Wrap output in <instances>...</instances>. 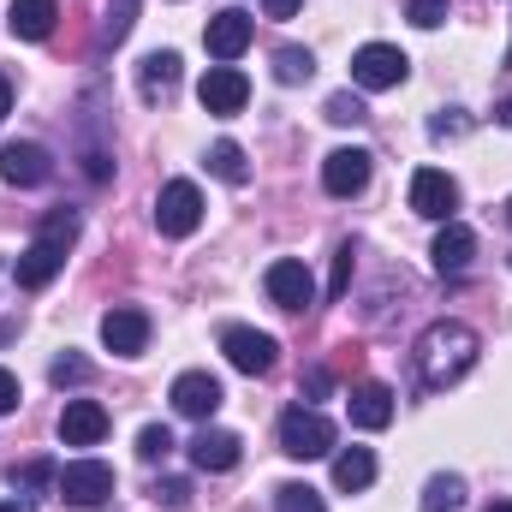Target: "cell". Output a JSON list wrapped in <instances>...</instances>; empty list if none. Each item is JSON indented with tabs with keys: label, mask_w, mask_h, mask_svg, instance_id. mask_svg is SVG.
<instances>
[{
	"label": "cell",
	"mask_w": 512,
	"mask_h": 512,
	"mask_svg": "<svg viewBox=\"0 0 512 512\" xmlns=\"http://www.w3.org/2000/svg\"><path fill=\"white\" fill-rule=\"evenodd\" d=\"M477 364V334L465 322H429L417 340V387L441 393Z\"/></svg>",
	"instance_id": "6da1fadb"
},
{
	"label": "cell",
	"mask_w": 512,
	"mask_h": 512,
	"mask_svg": "<svg viewBox=\"0 0 512 512\" xmlns=\"http://www.w3.org/2000/svg\"><path fill=\"white\" fill-rule=\"evenodd\" d=\"M280 453L286 459H322V453H334V423L322 411H310V405H292L280 417Z\"/></svg>",
	"instance_id": "7a4b0ae2"
},
{
	"label": "cell",
	"mask_w": 512,
	"mask_h": 512,
	"mask_svg": "<svg viewBox=\"0 0 512 512\" xmlns=\"http://www.w3.org/2000/svg\"><path fill=\"white\" fill-rule=\"evenodd\" d=\"M54 489H60V501L66 507H108L114 501V465H102V459H72L60 477H54Z\"/></svg>",
	"instance_id": "3957f363"
},
{
	"label": "cell",
	"mask_w": 512,
	"mask_h": 512,
	"mask_svg": "<svg viewBox=\"0 0 512 512\" xmlns=\"http://www.w3.org/2000/svg\"><path fill=\"white\" fill-rule=\"evenodd\" d=\"M155 227H161L167 239H191V233L203 227V191H197L191 179H167L161 197H155Z\"/></svg>",
	"instance_id": "277c9868"
},
{
	"label": "cell",
	"mask_w": 512,
	"mask_h": 512,
	"mask_svg": "<svg viewBox=\"0 0 512 512\" xmlns=\"http://www.w3.org/2000/svg\"><path fill=\"white\" fill-rule=\"evenodd\" d=\"M411 78V60L393 48V42H364L352 54V84L358 90H399Z\"/></svg>",
	"instance_id": "5b68a950"
},
{
	"label": "cell",
	"mask_w": 512,
	"mask_h": 512,
	"mask_svg": "<svg viewBox=\"0 0 512 512\" xmlns=\"http://www.w3.org/2000/svg\"><path fill=\"white\" fill-rule=\"evenodd\" d=\"M411 209H417L423 221H453V209H459V179L441 173V167H417V173H411Z\"/></svg>",
	"instance_id": "8992f818"
},
{
	"label": "cell",
	"mask_w": 512,
	"mask_h": 512,
	"mask_svg": "<svg viewBox=\"0 0 512 512\" xmlns=\"http://www.w3.org/2000/svg\"><path fill=\"white\" fill-rule=\"evenodd\" d=\"M221 352H227V364L239 370V376H268L274 370V334H256V328H221Z\"/></svg>",
	"instance_id": "52a82bcc"
},
{
	"label": "cell",
	"mask_w": 512,
	"mask_h": 512,
	"mask_svg": "<svg viewBox=\"0 0 512 512\" xmlns=\"http://www.w3.org/2000/svg\"><path fill=\"white\" fill-rule=\"evenodd\" d=\"M197 102H203L209 114L233 120V114L251 102V78H245L239 66H209V72H203V84H197Z\"/></svg>",
	"instance_id": "ba28073f"
},
{
	"label": "cell",
	"mask_w": 512,
	"mask_h": 512,
	"mask_svg": "<svg viewBox=\"0 0 512 512\" xmlns=\"http://www.w3.org/2000/svg\"><path fill=\"white\" fill-rule=\"evenodd\" d=\"M262 286H268V298H274L280 310H310V304H316V280H310V268H304L298 256H280V262H268Z\"/></svg>",
	"instance_id": "9c48e42d"
},
{
	"label": "cell",
	"mask_w": 512,
	"mask_h": 512,
	"mask_svg": "<svg viewBox=\"0 0 512 512\" xmlns=\"http://www.w3.org/2000/svg\"><path fill=\"white\" fill-rule=\"evenodd\" d=\"M251 36H256V18H251V12H239V6H227V12H215V18H209L203 48H209L221 66H233V60L251 48Z\"/></svg>",
	"instance_id": "30bf717a"
},
{
	"label": "cell",
	"mask_w": 512,
	"mask_h": 512,
	"mask_svg": "<svg viewBox=\"0 0 512 512\" xmlns=\"http://www.w3.org/2000/svg\"><path fill=\"white\" fill-rule=\"evenodd\" d=\"M0 179L12 191H30V185H48L54 179V161H48L42 143H6L0 149Z\"/></svg>",
	"instance_id": "8fae6325"
},
{
	"label": "cell",
	"mask_w": 512,
	"mask_h": 512,
	"mask_svg": "<svg viewBox=\"0 0 512 512\" xmlns=\"http://www.w3.org/2000/svg\"><path fill=\"white\" fill-rule=\"evenodd\" d=\"M221 399H227V393H221V382H215L209 370H185V376L173 382V411H179V417L209 423V417L221 411Z\"/></svg>",
	"instance_id": "7c38bea8"
},
{
	"label": "cell",
	"mask_w": 512,
	"mask_h": 512,
	"mask_svg": "<svg viewBox=\"0 0 512 512\" xmlns=\"http://www.w3.org/2000/svg\"><path fill=\"white\" fill-rule=\"evenodd\" d=\"M429 256H435V274H441V280H459V274L471 268V256H477V233H471L465 221H441Z\"/></svg>",
	"instance_id": "4fadbf2b"
},
{
	"label": "cell",
	"mask_w": 512,
	"mask_h": 512,
	"mask_svg": "<svg viewBox=\"0 0 512 512\" xmlns=\"http://www.w3.org/2000/svg\"><path fill=\"white\" fill-rule=\"evenodd\" d=\"M322 185H328V197H358L370 185V149H334L322 161Z\"/></svg>",
	"instance_id": "5bb4252c"
},
{
	"label": "cell",
	"mask_w": 512,
	"mask_h": 512,
	"mask_svg": "<svg viewBox=\"0 0 512 512\" xmlns=\"http://www.w3.org/2000/svg\"><path fill=\"white\" fill-rule=\"evenodd\" d=\"M102 346L114 352V358H137L143 346H149V316L143 310H108L102 316Z\"/></svg>",
	"instance_id": "9a60e30c"
},
{
	"label": "cell",
	"mask_w": 512,
	"mask_h": 512,
	"mask_svg": "<svg viewBox=\"0 0 512 512\" xmlns=\"http://www.w3.org/2000/svg\"><path fill=\"white\" fill-rule=\"evenodd\" d=\"M108 435V411L96 405V399H66V411H60V441L66 447H96Z\"/></svg>",
	"instance_id": "2e32d148"
},
{
	"label": "cell",
	"mask_w": 512,
	"mask_h": 512,
	"mask_svg": "<svg viewBox=\"0 0 512 512\" xmlns=\"http://www.w3.org/2000/svg\"><path fill=\"white\" fill-rule=\"evenodd\" d=\"M191 465H197V471H233V465H239V435L203 423L197 441H191Z\"/></svg>",
	"instance_id": "e0dca14e"
},
{
	"label": "cell",
	"mask_w": 512,
	"mask_h": 512,
	"mask_svg": "<svg viewBox=\"0 0 512 512\" xmlns=\"http://www.w3.org/2000/svg\"><path fill=\"white\" fill-rule=\"evenodd\" d=\"M346 411H352L358 429H387V423H393V387L387 382H358L352 399H346Z\"/></svg>",
	"instance_id": "ac0fdd59"
},
{
	"label": "cell",
	"mask_w": 512,
	"mask_h": 512,
	"mask_svg": "<svg viewBox=\"0 0 512 512\" xmlns=\"http://www.w3.org/2000/svg\"><path fill=\"white\" fill-rule=\"evenodd\" d=\"M60 268H66V251H54V245H42V239H36L30 251L18 256V268H12V280H18L24 292H42V286H48V280H54Z\"/></svg>",
	"instance_id": "d6986e66"
},
{
	"label": "cell",
	"mask_w": 512,
	"mask_h": 512,
	"mask_svg": "<svg viewBox=\"0 0 512 512\" xmlns=\"http://www.w3.org/2000/svg\"><path fill=\"white\" fill-rule=\"evenodd\" d=\"M173 84H179V54H173V48L143 54V66H137V90H143V102H161Z\"/></svg>",
	"instance_id": "ffe728a7"
},
{
	"label": "cell",
	"mask_w": 512,
	"mask_h": 512,
	"mask_svg": "<svg viewBox=\"0 0 512 512\" xmlns=\"http://www.w3.org/2000/svg\"><path fill=\"white\" fill-rule=\"evenodd\" d=\"M54 18H60V6H54V0H12V12H6L12 36H24V42L54 36Z\"/></svg>",
	"instance_id": "44dd1931"
},
{
	"label": "cell",
	"mask_w": 512,
	"mask_h": 512,
	"mask_svg": "<svg viewBox=\"0 0 512 512\" xmlns=\"http://www.w3.org/2000/svg\"><path fill=\"white\" fill-rule=\"evenodd\" d=\"M334 483H340L346 495L370 489V483H376V453H370V447H346V453H334Z\"/></svg>",
	"instance_id": "7402d4cb"
},
{
	"label": "cell",
	"mask_w": 512,
	"mask_h": 512,
	"mask_svg": "<svg viewBox=\"0 0 512 512\" xmlns=\"http://www.w3.org/2000/svg\"><path fill=\"white\" fill-rule=\"evenodd\" d=\"M459 507H465V477L441 471V477L423 483V512H459Z\"/></svg>",
	"instance_id": "603a6c76"
},
{
	"label": "cell",
	"mask_w": 512,
	"mask_h": 512,
	"mask_svg": "<svg viewBox=\"0 0 512 512\" xmlns=\"http://www.w3.org/2000/svg\"><path fill=\"white\" fill-rule=\"evenodd\" d=\"M209 173H215V179H227V185H245V179H251V167H245V149H239L233 137H221V143L209 149Z\"/></svg>",
	"instance_id": "cb8c5ba5"
},
{
	"label": "cell",
	"mask_w": 512,
	"mask_h": 512,
	"mask_svg": "<svg viewBox=\"0 0 512 512\" xmlns=\"http://www.w3.org/2000/svg\"><path fill=\"white\" fill-rule=\"evenodd\" d=\"M36 239L54 245V251H72V239H78V209H48L42 227H36Z\"/></svg>",
	"instance_id": "d4e9b609"
},
{
	"label": "cell",
	"mask_w": 512,
	"mask_h": 512,
	"mask_svg": "<svg viewBox=\"0 0 512 512\" xmlns=\"http://www.w3.org/2000/svg\"><path fill=\"white\" fill-rule=\"evenodd\" d=\"M316 72V54L310 48H274V78L280 84H304Z\"/></svg>",
	"instance_id": "484cf974"
},
{
	"label": "cell",
	"mask_w": 512,
	"mask_h": 512,
	"mask_svg": "<svg viewBox=\"0 0 512 512\" xmlns=\"http://www.w3.org/2000/svg\"><path fill=\"white\" fill-rule=\"evenodd\" d=\"M137 24V0H108V18H102V48H120Z\"/></svg>",
	"instance_id": "4316f807"
},
{
	"label": "cell",
	"mask_w": 512,
	"mask_h": 512,
	"mask_svg": "<svg viewBox=\"0 0 512 512\" xmlns=\"http://www.w3.org/2000/svg\"><path fill=\"white\" fill-rule=\"evenodd\" d=\"M274 512H328V507H322V495L310 483H280L274 489Z\"/></svg>",
	"instance_id": "83f0119b"
},
{
	"label": "cell",
	"mask_w": 512,
	"mask_h": 512,
	"mask_svg": "<svg viewBox=\"0 0 512 512\" xmlns=\"http://www.w3.org/2000/svg\"><path fill=\"white\" fill-rule=\"evenodd\" d=\"M447 12H453V0H405V18H411L417 30H435V24H447Z\"/></svg>",
	"instance_id": "f1b7e54d"
},
{
	"label": "cell",
	"mask_w": 512,
	"mask_h": 512,
	"mask_svg": "<svg viewBox=\"0 0 512 512\" xmlns=\"http://www.w3.org/2000/svg\"><path fill=\"white\" fill-rule=\"evenodd\" d=\"M328 120H334V126H358V120H370V108H364L352 90H340V96H328Z\"/></svg>",
	"instance_id": "f546056e"
},
{
	"label": "cell",
	"mask_w": 512,
	"mask_h": 512,
	"mask_svg": "<svg viewBox=\"0 0 512 512\" xmlns=\"http://www.w3.org/2000/svg\"><path fill=\"white\" fill-rule=\"evenodd\" d=\"M167 453H173V435H167V423H149V429L137 435V459H149V465H155V459H167Z\"/></svg>",
	"instance_id": "4dcf8cb0"
},
{
	"label": "cell",
	"mask_w": 512,
	"mask_h": 512,
	"mask_svg": "<svg viewBox=\"0 0 512 512\" xmlns=\"http://www.w3.org/2000/svg\"><path fill=\"white\" fill-rule=\"evenodd\" d=\"M60 471L48 465V459H30V465H12V489H42V483H54Z\"/></svg>",
	"instance_id": "1f68e13d"
},
{
	"label": "cell",
	"mask_w": 512,
	"mask_h": 512,
	"mask_svg": "<svg viewBox=\"0 0 512 512\" xmlns=\"http://www.w3.org/2000/svg\"><path fill=\"white\" fill-rule=\"evenodd\" d=\"M352 268H358V251H352V245H340V256H334V280H328V298H346Z\"/></svg>",
	"instance_id": "d6a6232c"
},
{
	"label": "cell",
	"mask_w": 512,
	"mask_h": 512,
	"mask_svg": "<svg viewBox=\"0 0 512 512\" xmlns=\"http://www.w3.org/2000/svg\"><path fill=\"white\" fill-rule=\"evenodd\" d=\"M48 376H54V387H78V382H90V364L66 352V358H54V370H48Z\"/></svg>",
	"instance_id": "836d02e7"
},
{
	"label": "cell",
	"mask_w": 512,
	"mask_h": 512,
	"mask_svg": "<svg viewBox=\"0 0 512 512\" xmlns=\"http://www.w3.org/2000/svg\"><path fill=\"white\" fill-rule=\"evenodd\" d=\"M155 501H161V507H191V483H185V477H161V483H155Z\"/></svg>",
	"instance_id": "e575fe53"
},
{
	"label": "cell",
	"mask_w": 512,
	"mask_h": 512,
	"mask_svg": "<svg viewBox=\"0 0 512 512\" xmlns=\"http://www.w3.org/2000/svg\"><path fill=\"white\" fill-rule=\"evenodd\" d=\"M465 131H471V120H465L459 108H447V114L429 120V137H465Z\"/></svg>",
	"instance_id": "d590c367"
},
{
	"label": "cell",
	"mask_w": 512,
	"mask_h": 512,
	"mask_svg": "<svg viewBox=\"0 0 512 512\" xmlns=\"http://www.w3.org/2000/svg\"><path fill=\"white\" fill-rule=\"evenodd\" d=\"M6 411H18V376L12 370H0V417Z\"/></svg>",
	"instance_id": "8d00e7d4"
},
{
	"label": "cell",
	"mask_w": 512,
	"mask_h": 512,
	"mask_svg": "<svg viewBox=\"0 0 512 512\" xmlns=\"http://www.w3.org/2000/svg\"><path fill=\"white\" fill-rule=\"evenodd\" d=\"M298 6H304V0H262V12H268V18H292Z\"/></svg>",
	"instance_id": "74e56055"
},
{
	"label": "cell",
	"mask_w": 512,
	"mask_h": 512,
	"mask_svg": "<svg viewBox=\"0 0 512 512\" xmlns=\"http://www.w3.org/2000/svg\"><path fill=\"white\" fill-rule=\"evenodd\" d=\"M304 393H316V399H322V393H328V370H310V376H304Z\"/></svg>",
	"instance_id": "f35d334b"
},
{
	"label": "cell",
	"mask_w": 512,
	"mask_h": 512,
	"mask_svg": "<svg viewBox=\"0 0 512 512\" xmlns=\"http://www.w3.org/2000/svg\"><path fill=\"white\" fill-rule=\"evenodd\" d=\"M6 114H12V84L0 78V120H6Z\"/></svg>",
	"instance_id": "ab89813d"
},
{
	"label": "cell",
	"mask_w": 512,
	"mask_h": 512,
	"mask_svg": "<svg viewBox=\"0 0 512 512\" xmlns=\"http://www.w3.org/2000/svg\"><path fill=\"white\" fill-rule=\"evenodd\" d=\"M0 512H36V507H30V501L18 495V501H0Z\"/></svg>",
	"instance_id": "60d3db41"
},
{
	"label": "cell",
	"mask_w": 512,
	"mask_h": 512,
	"mask_svg": "<svg viewBox=\"0 0 512 512\" xmlns=\"http://www.w3.org/2000/svg\"><path fill=\"white\" fill-rule=\"evenodd\" d=\"M495 120H501V126L512 131V96H507V102H501V114H495Z\"/></svg>",
	"instance_id": "b9f144b4"
},
{
	"label": "cell",
	"mask_w": 512,
	"mask_h": 512,
	"mask_svg": "<svg viewBox=\"0 0 512 512\" xmlns=\"http://www.w3.org/2000/svg\"><path fill=\"white\" fill-rule=\"evenodd\" d=\"M489 512H512V501H495V507H489Z\"/></svg>",
	"instance_id": "7bdbcfd3"
},
{
	"label": "cell",
	"mask_w": 512,
	"mask_h": 512,
	"mask_svg": "<svg viewBox=\"0 0 512 512\" xmlns=\"http://www.w3.org/2000/svg\"><path fill=\"white\" fill-rule=\"evenodd\" d=\"M507 66H512V48H507Z\"/></svg>",
	"instance_id": "ee69618b"
},
{
	"label": "cell",
	"mask_w": 512,
	"mask_h": 512,
	"mask_svg": "<svg viewBox=\"0 0 512 512\" xmlns=\"http://www.w3.org/2000/svg\"><path fill=\"white\" fill-rule=\"evenodd\" d=\"M507 221H512V203H507Z\"/></svg>",
	"instance_id": "f6af8a7d"
}]
</instances>
